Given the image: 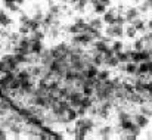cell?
I'll return each mask as SVG.
<instances>
[{
	"label": "cell",
	"instance_id": "obj_1",
	"mask_svg": "<svg viewBox=\"0 0 152 140\" xmlns=\"http://www.w3.org/2000/svg\"><path fill=\"white\" fill-rule=\"evenodd\" d=\"M93 39L89 33H78L74 34L71 39V46H81V47H89L93 44Z\"/></svg>",
	"mask_w": 152,
	"mask_h": 140
},
{
	"label": "cell",
	"instance_id": "obj_2",
	"mask_svg": "<svg viewBox=\"0 0 152 140\" xmlns=\"http://www.w3.org/2000/svg\"><path fill=\"white\" fill-rule=\"evenodd\" d=\"M105 36H109V37H112V39H121V37H124V27L117 25V24H114V25H106V28H105Z\"/></svg>",
	"mask_w": 152,
	"mask_h": 140
},
{
	"label": "cell",
	"instance_id": "obj_3",
	"mask_svg": "<svg viewBox=\"0 0 152 140\" xmlns=\"http://www.w3.org/2000/svg\"><path fill=\"white\" fill-rule=\"evenodd\" d=\"M132 120H133L140 128H146V127L149 125V117H146V115H143V114H140V112L132 115Z\"/></svg>",
	"mask_w": 152,
	"mask_h": 140
},
{
	"label": "cell",
	"instance_id": "obj_4",
	"mask_svg": "<svg viewBox=\"0 0 152 140\" xmlns=\"http://www.w3.org/2000/svg\"><path fill=\"white\" fill-rule=\"evenodd\" d=\"M124 18H126V22H132L133 19H136L140 13H139V10H137V6H130V7H126V10H124Z\"/></svg>",
	"mask_w": 152,
	"mask_h": 140
},
{
	"label": "cell",
	"instance_id": "obj_5",
	"mask_svg": "<svg viewBox=\"0 0 152 140\" xmlns=\"http://www.w3.org/2000/svg\"><path fill=\"white\" fill-rule=\"evenodd\" d=\"M115 15H117L115 7H112V9H106V12L102 15V21H103V24H106V25H114V24H115Z\"/></svg>",
	"mask_w": 152,
	"mask_h": 140
},
{
	"label": "cell",
	"instance_id": "obj_6",
	"mask_svg": "<svg viewBox=\"0 0 152 140\" xmlns=\"http://www.w3.org/2000/svg\"><path fill=\"white\" fill-rule=\"evenodd\" d=\"M30 39H31V37H30ZM43 50H45V43H43V40H34V39H31V44H30V53L40 55Z\"/></svg>",
	"mask_w": 152,
	"mask_h": 140
},
{
	"label": "cell",
	"instance_id": "obj_7",
	"mask_svg": "<svg viewBox=\"0 0 152 140\" xmlns=\"http://www.w3.org/2000/svg\"><path fill=\"white\" fill-rule=\"evenodd\" d=\"M133 27H134V30L137 31V33H140V34H143V33H146V24H145V21L143 19H140L139 16L136 18V19H133L132 22H130Z\"/></svg>",
	"mask_w": 152,
	"mask_h": 140
},
{
	"label": "cell",
	"instance_id": "obj_8",
	"mask_svg": "<svg viewBox=\"0 0 152 140\" xmlns=\"http://www.w3.org/2000/svg\"><path fill=\"white\" fill-rule=\"evenodd\" d=\"M12 18L9 16V13L6 10H1L0 9V27H4V28H9L12 25Z\"/></svg>",
	"mask_w": 152,
	"mask_h": 140
},
{
	"label": "cell",
	"instance_id": "obj_9",
	"mask_svg": "<svg viewBox=\"0 0 152 140\" xmlns=\"http://www.w3.org/2000/svg\"><path fill=\"white\" fill-rule=\"evenodd\" d=\"M137 72V63L129 61L127 63H124V74L126 75H130V77H134Z\"/></svg>",
	"mask_w": 152,
	"mask_h": 140
},
{
	"label": "cell",
	"instance_id": "obj_10",
	"mask_svg": "<svg viewBox=\"0 0 152 140\" xmlns=\"http://www.w3.org/2000/svg\"><path fill=\"white\" fill-rule=\"evenodd\" d=\"M124 37H127V39H130V40H134V39L137 37V31L134 30V27H133L132 24H129L127 27L124 25Z\"/></svg>",
	"mask_w": 152,
	"mask_h": 140
},
{
	"label": "cell",
	"instance_id": "obj_11",
	"mask_svg": "<svg viewBox=\"0 0 152 140\" xmlns=\"http://www.w3.org/2000/svg\"><path fill=\"white\" fill-rule=\"evenodd\" d=\"M112 133H114V128H112L111 125H103V127L99 128V136L105 140L109 139V137L112 136Z\"/></svg>",
	"mask_w": 152,
	"mask_h": 140
},
{
	"label": "cell",
	"instance_id": "obj_12",
	"mask_svg": "<svg viewBox=\"0 0 152 140\" xmlns=\"http://www.w3.org/2000/svg\"><path fill=\"white\" fill-rule=\"evenodd\" d=\"M115 56L118 59L120 63H127L130 61V55H129V50H120V52H115Z\"/></svg>",
	"mask_w": 152,
	"mask_h": 140
},
{
	"label": "cell",
	"instance_id": "obj_13",
	"mask_svg": "<svg viewBox=\"0 0 152 140\" xmlns=\"http://www.w3.org/2000/svg\"><path fill=\"white\" fill-rule=\"evenodd\" d=\"M118 59H117V56L115 55H112V56H109V58H105L103 59V65L105 66H108V68H117L118 66Z\"/></svg>",
	"mask_w": 152,
	"mask_h": 140
},
{
	"label": "cell",
	"instance_id": "obj_14",
	"mask_svg": "<svg viewBox=\"0 0 152 140\" xmlns=\"http://www.w3.org/2000/svg\"><path fill=\"white\" fill-rule=\"evenodd\" d=\"M92 6H93V12H95L96 15H99V16H102V15L106 12V9H108V6H105V4H103L102 1H99V0H98L96 3H93Z\"/></svg>",
	"mask_w": 152,
	"mask_h": 140
},
{
	"label": "cell",
	"instance_id": "obj_15",
	"mask_svg": "<svg viewBox=\"0 0 152 140\" xmlns=\"http://www.w3.org/2000/svg\"><path fill=\"white\" fill-rule=\"evenodd\" d=\"M148 62L149 61H142L137 63V72L136 75H148Z\"/></svg>",
	"mask_w": 152,
	"mask_h": 140
},
{
	"label": "cell",
	"instance_id": "obj_16",
	"mask_svg": "<svg viewBox=\"0 0 152 140\" xmlns=\"http://www.w3.org/2000/svg\"><path fill=\"white\" fill-rule=\"evenodd\" d=\"M65 117H66L68 122H74V121H75V120L78 118V115H77V111H75V108L69 106V108H68V111L65 112Z\"/></svg>",
	"mask_w": 152,
	"mask_h": 140
},
{
	"label": "cell",
	"instance_id": "obj_17",
	"mask_svg": "<svg viewBox=\"0 0 152 140\" xmlns=\"http://www.w3.org/2000/svg\"><path fill=\"white\" fill-rule=\"evenodd\" d=\"M89 133L84 130V128H80V127H74V139L77 140H84L86 139V136H87Z\"/></svg>",
	"mask_w": 152,
	"mask_h": 140
},
{
	"label": "cell",
	"instance_id": "obj_18",
	"mask_svg": "<svg viewBox=\"0 0 152 140\" xmlns=\"http://www.w3.org/2000/svg\"><path fill=\"white\" fill-rule=\"evenodd\" d=\"M109 47H111V49H112L114 52H120V50H124V42H121V39H114Z\"/></svg>",
	"mask_w": 152,
	"mask_h": 140
},
{
	"label": "cell",
	"instance_id": "obj_19",
	"mask_svg": "<svg viewBox=\"0 0 152 140\" xmlns=\"http://www.w3.org/2000/svg\"><path fill=\"white\" fill-rule=\"evenodd\" d=\"M139 112L140 114H143V115H146V117H152V108L148 106V102L146 103H142V105H139Z\"/></svg>",
	"mask_w": 152,
	"mask_h": 140
},
{
	"label": "cell",
	"instance_id": "obj_20",
	"mask_svg": "<svg viewBox=\"0 0 152 140\" xmlns=\"http://www.w3.org/2000/svg\"><path fill=\"white\" fill-rule=\"evenodd\" d=\"M89 24H90L93 28H96V30H102V28H103V21H102V18H92V19L89 21Z\"/></svg>",
	"mask_w": 152,
	"mask_h": 140
},
{
	"label": "cell",
	"instance_id": "obj_21",
	"mask_svg": "<svg viewBox=\"0 0 152 140\" xmlns=\"http://www.w3.org/2000/svg\"><path fill=\"white\" fill-rule=\"evenodd\" d=\"M80 92H81L83 96H93V94H95V89H93L92 86L83 84V86H81V89H80Z\"/></svg>",
	"mask_w": 152,
	"mask_h": 140
},
{
	"label": "cell",
	"instance_id": "obj_22",
	"mask_svg": "<svg viewBox=\"0 0 152 140\" xmlns=\"http://www.w3.org/2000/svg\"><path fill=\"white\" fill-rule=\"evenodd\" d=\"M111 77V72L108 71V69H99L98 71V75H96V78L99 80V81H105V80H108Z\"/></svg>",
	"mask_w": 152,
	"mask_h": 140
},
{
	"label": "cell",
	"instance_id": "obj_23",
	"mask_svg": "<svg viewBox=\"0 0 152 140\" xmlns=\"http://www.w3.org/2000/svg\"><path fill=\"white\" fill-rule=\"evenodd\" d=\"M4 7H6V10H7L9 13H19V12H21V6L16 4V3H10V4H7V6H4Z\"/></svg>",
	"mask_w": 152,
	"mask_h": 140
},
{
	"label": "cell",
	"instance_id": "obj_24",
	"mask_svg": "<svg viewBox=\"0 0 152 140\" xmlns=\"http://www.w3.org/2000/svg\"><path fill=\"white\" fill-rule=\"evenodd\" d=\"M66 31H68V34L74 36V34H78V33H81V27H80V25H77V24L74 22V24H71V25L66 28Z\"/></svg>",
	"mask_w": 152,
	"mask_h": 140
},
{
	"label": "cell",
	"instance_id": "obj_25",
	"mask_svg": "<svg viewBox=\"0 0 152 140\" xmlns=\"http://www.w3.org/2000/svg\"><path fill=\"white\" fill-rule=\"evenodd\" d=\"M129 131H130V133H132L136 139H137V137L140 136V133H142V128H140V127H139L134 121H133V124H132V127H130V130H129Z\"/></svg>",
	"mask_w": 152,
	"mask_h": 140
},
{
	"label": "cell",
	"instance_id": "obj_26",
	"mask_svg": "<svg viewBox=\"0 0 152 140\" xmlns=\"http://www.w3.org/2000/svg\"><path fill=\"white\" fill-rule=\"evenodd\" d=\"M132 124H133V120H132V118H129V120H124V121L118 122V127H120L121 130H130Z\"/></svg>",
	"mask_w": 152,
	"mask_h": 140
},
{
	"label": "cell",
	"instance_id": "obj_27",
	"mask_svg": "<svg viewBox=\"0 0 152 140\" xmlns=\"http://www.w3.org/2000/svg\"><path fill=\"white\" fill-rule=\"evenodd\" d=\"M50 139H55V140H62V139H65V133H62V131H56V130H53L52 128V131H50Z\"/></svg>",
	"mask_w": 152,
	"mask_h": 140
},
{
	"label": "cell",
	"instance_id": "obj_28",
	"mask_svg": "<svg viewBox=\"0 0 152 140\" xmlns=\"http://www.w3.org/2000/svg\"><path fill=\"white\" fill-rule=\"evenodd\" d=\"M137 10H139V13H148L151 9H149V3L145 0L143 3H140L139 6H137Z\"/></svg>",
	"mask_w": 152,
	"mask_h": 140
},
{
	"label": "cell",
	"instance_id": "obj_29",
	"mask_svg": "<svg viewBox=\"0 0 152 140\" xmlns=\"http://www.w3.org/2000/svg\"><path fill=\"white\" fill-rule=\"evenodd\" d=\"M133 49L134 50H142V49H145V44H143V40L139 37V39H134V42H133Z\"/></svg>",
	"mask_w": 152,
	"mask_h": 140
},
{
	"label": "cell",
	"instance_id": "obj_30",
	"mask_svg": "<svg viewBox=\"0 0 152 140\" xmlns=\"http://www.w3.org/2000/svg\"><path fill=\"white\" fill-rule=\"evenodd\" d=\"M115 24H117V25H121V27H124V25L127 24L123 13H117V15H115Z\"/></svg>",
	"mask_w": 152,
	"mask_h": 140
},
{
	"label": "cell",
	"instance_id": "obj_31",
	"mask_svg": "<svg viewBox=\"0 0 152 140\" xmlns=\"http://www.w3.org/2000/svg\"><path fill=\"white\" fill-rule=\"evenodd\" d=\"M18 33H19V36H30V28L25 24H21L18 28Z\"/></svg>",
	"mask_w": 152,
	"mask_h": 140
},
{
	"label": "cell",
	"instance_id": "obj_32",
	"mask_svg": "<svg viewBox=\"0 0 152 140\" xmlns=\"http://www.w3.org/2000/svg\"><path fill=\"white\" fill-rule=\"evenodd\" d=\"M139 52H140V62L142 61H151V55H149V50L148 49H142Z\"/></svg>",
	"mask_w": 152,
	"mask_h": 140
},
{
	"label": "cell",
	"instance_id": "obj_33",
	"mask_svg": "<svg viewBox=\"0 0 152 140\" xmlns=\"http://www.w3.org/2000/svg\"><path fill=\"white\" fill-rule=\"evenodd\" d=\"M28 19H30V16H28L27 13H24V12L19 13V24H27Z\"/></svg>",
	"mask_w": 152,
	"mask_h": 140
},
{
	"label": "cell",
	"instance_id": "obj_34",
	"mask_svg": "<svg viewBox=\"0 0 152 140\" xmlns=\"http://www.w3.org/2000/svg\"><path fill=\"white\" fill-rule=\"evenodd\" d=\"M75 111H77V115H78V117H86V115H87V109L83 108V106L75 108Z\"/></svg>",
	"mask_w": 152,
	"mask_h": 140
},
{
	"label": "cell",
	"instance_id": "obj_35",
	"mask_svg": "<svg viewBox=\"0 0 152 140\" xmlns=\"http://www.w3.org/2000/svg\"><path fill=\"white\" fill-rule=\"evenodd\" d=\"M102 55H103V59H105V58H109V56L115 55V52H114V50H112L111 47H108V49H106V50H105V52H103Z\"/></svg>",
	"mask_w": 152,
	"mask_h": 140
},
{
	"label": "cell",
	"instance_id": "obj_36",
	"mask_svg": "<svg viewBox=\"0 0 152 140\" xmlns=\"http://www.w3.org/2000/svg\"><path fill=\"white\" fill-rule=\"evenodd\" d=\"M74 22H75V24H77V25H80V27H83V25H84V24H86V21H84V19H83V18H81V16H77V18H75V19H74Z\"/></svg>",
	"mask_w": 152,
	"mask_h": 140
},
{
	"label": "cell",
	"instance_id": "obj_37",
	"mask_svg": "<svg viewBox=\"0 0 152 140\" xmlns=\"http://www.w3.org/2000/svg\"><path fill=\"white\" fill-rule=\"evenodd\" d=\"M4 139H7V131L0 127V140H4Z\"/></svg>",
	"mask_w": 152,
	"mask_h": 140
},
{
	"label": "cell",
	"instance_id": "obj_38",
	"mask_svg": "<svg viewBox=\"0 0 152 140\" xmlns=\"http://www.w3.org/2000/svg\"><path fill=\"white\" fill-rule=\"evenodd\" d=\"M64 133H65V134H69V136H72V134H74V127H66Z\"/></svg>",
	"mask_w": 152,
	"mask_h": 140
},
{
	"label": "cell",
	"instance_id": "obj_39",
	"mask_svg": "<svg viewBox=\"0 0 152 140\" xmlns=\"http://www.w3.org/2000/svg\"><path fill=\"white\" fill-rule=\"evenodd\" d=\"M148 75L152 78V61H149V62H148Z\"/></svg>",
	"mask_w": 152,
	"mask_h": 140
},
{
	"label": "cell",
	"instance_id": "obj_40",
	"mask_svg": "<svg viewBox=\"0 0 152 140\" xmlns=\"http://www.w3.org/2000/svg\"><path fill=\"white\" fill-rule=\"evenodd\" d=\"M146 28H148L149 31H151V30H152V18H151V19H149V21H148V24H146Z\"/></svg>",
	"mask_w": 152,
	"mask_h": 140
},
{
	"label": "cell",
	"instance_id": "obj_41",
	"mask_svg": "<svg viewBox=\"0 0 152 140\" xmlns=\"http://www.w3.org/2000/svg\"><path fill=\"white\" fill-rule=\"evenodd\" d=\"M10 3H15V0H3V4H4V6H7V4H10Z\"/></svg>",
	"mask_w": 152,
	"mask_h": 140
},
{
	"label": "cell",
	"instance_id": "obj_42",
	"mask_svg": "<svg viewBox=\"0 0 152 140\" xmlns=\"http://www.w3.org/2000/svg\"><path fill=\"white\" fill-rule=\"evenodd\" d=\"M99 1H102L105 6H109V4H111V0H99Z\"/></svg>",
	"mask_w": 152,
	"mask_h": 140
},
{
	"label": "cell",
	"instance_id": "obj_43",
	"mask_svg": "<svg viewBox=\"0 0 152 140\" xmlns=\"http://www.w3.org/2000/svg\"><path fill=\"white\" fill-rule=\"evenodd\" d=\"M75 1H77V0H66V3H68L69 6H72V4H74Z\"/></svg>",
	"mask_w": 152,
	"mask_h": 140
},
{
	"label": "cell",
	"instance_id": "obj_44",
	"mask_svg": "<svg viewBox=\"0 0 152 140\" xmlns=\"http://www.w3.org/2000/svg\"><path fill=\"white\" fill-rule=\"evenodd\" d=\"M146 1L149 3V9H151V10H152V0H146Z\"/></svg>",
	"mask_w": 152,
	"mask_h": 140
},
{
	"label": "cell",
	"instance_id": "obj_45",
	"mask_svg": "<svg viewBox=\"0 0 152 140\" xmlns=\"http://www.w3.org/2000/svg\"><path fill=\"white\" fill-rule=\"evenodd\" d=\"M148 50H149V55H151V61H152V46L149 47V49H148Z\"/></svg>",
	"mask_w": 152,
	"mask_h": 140
},
{
	"label": "cell",
	"instance_id": "obj_46",
	"mask_svg": "<svg viewBox=\"0 0 152 140\" xmlns=\"http://www.w3.org/2000/svg\"><path fill=\"white\" fill-rule=\"evenodd\" d=\"M149 36H151V39H152V30H151V31H149Z\"/></svg>",
	"mask_w": 152,
	"mask_h": 140
},
{
	"label": "cell",
	"instance_id": "obj_47",
	"mask_svg": "<svg viewBox=\"0 0 152 140\" xmlns=\"http://www.w3.org/2000/svg\"><path fill=\"white\" fill-rule=\"evenodd\" d=\"M0 55H1V44H0Z\"/></svg>",
	"mask_w": 152,
	"mask_h": 140
},
{
	"label": "cell",
	"instance_id": "obj_48",
	"mask_svg": "<svg viewBox=\"0 0 152 140\" xmlns=\"http://www.w3.org/2000/svg\"><path fill=\"white\" fill-rule=\"evenodd\" d=\"M149 94H152V93H149Z\"/></svg>",
	"mask_w": 152,
	"mask_h": 140
}]
</instances>
